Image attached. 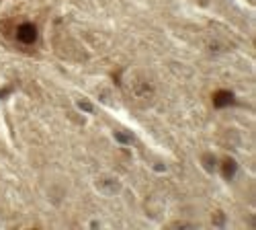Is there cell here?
Segmentation results:
<instances>
[{"instance_id": "1", "label": "cell", "mask_w": 256, "mask_h": 230, "mask_svg": "<svg viewBox=\"0 0 256 230\" xmlns=\"http://www.w3.org/2000/svg\"><path fill=\"white\" fill-rule=\"evenodd\" d=\"M13 33H15L17 41L23 43V45H33L39 37V31H37V27H35V23H29V21L19 23V25L13 29Z\"/></svg>"}, {"instance_id": "2", "label": "cell", "mask_w": 256, "mask_h": 230, "mask_svg": "<svg viewBox=\"0 0 256 230\" xmlns=\"http://www.w3.org/2000/svg\"><path fill=\"white\" fill-rule=\"evenodd\" d=\"M234 103H236V97H234V93H230V90H215L213 93V105L217 109L230 107V105H234Z\"/></svg>"}, {"instance_id": "3", "label": "cell", "mask_w": 256, "mask_h": 230, "mask_svg": "<svg viewBox=\"0 0 256 230\" xmlns=\"http://www.w3.org/2000/svg\"><path fill=\"white\" fill-rule=\"evenodd\" d=\"M236 171H238L236 160H234V158H230V156H226V158L222 160V172H224V177H226V179H231Z\"/></svg>"}]
</instances>
